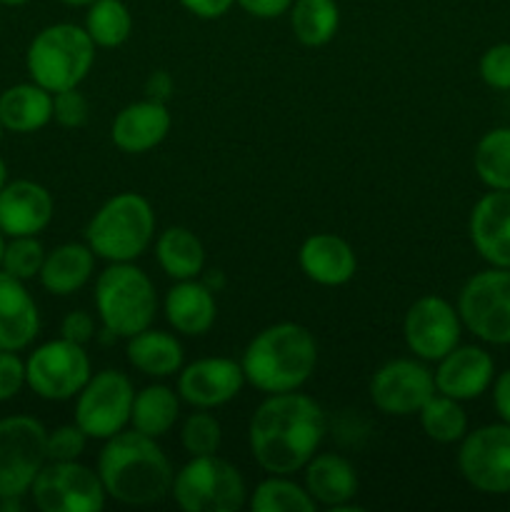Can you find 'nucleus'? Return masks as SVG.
<instances>
[{
    "label": "nucleus",
    "instance_id": "1",
    "mask_svg": "<svg viewBox=\"0 0 510 512\" xmlns=\"http://www.w3.org/2000/svg\"><path fill=\"white\" fill-rule=\"evenodd\" d=\"M328 433L323 408L310 395L275 393L255 408L248 425L253 460L270 475H293L318 453Z\"/></svg>",
    "mask_w": 510,
    "mask_h": 512
},
{
    "label": "nucleus",
    "instance_id": "2",
    "mask_svg": "<svg viewBox=\"0 0 510 512\" xmlns=\"http://www.w3.org/2000/svg\"><path fill=\"white\" fill-rule=\"evenodd\" d=\"M98 475L108 498L123 505L160 503L173 488V465L155 438L138 430H120L105 440Z\"/></svg>",
    "mask_w": 510,
    "mask_h": 512
},
{
    "label": "nucleus",
    "instance_id": "3",
    "mask_svg": "<svg viewBox=\"0 0 510 512\" xmlns=\"http://www.w3.org/2000/svg\"><path fill=\"white\" fill-rule=\"evenodd\" d=\"M245 383L265 395L293 393L318 368V343L300 323H275L260 330L243 350Z\"/></svg>",
    "mask_w": 510,
    "mask_h": 512
},
{
    "label": "nucleus",
    "instance_id": "4",
    "mask_svg": "<svg viewBox=\"0 0 510 512\" xmlns=\"http://www.w3.org/2000/svg\"><path fill=\"white\" fill-rule=\"evenodd\" d=\"M95 310L113 338H133L150 328L158 313L153 280L133 263H110L95 280Z\"/></svg>",
    "mask_w": 510,
    "mask_h": 512
},
{
    "label": "nucleus",
    "instance_id": "5",
    "mask_svg": "<svg viewBox=\"0 0 510 512\" xmlns=\"http://www.w3.org/2000/svg\"><path fill=\"white\" fill-rule=\"evenodd\" d=\"M155 238V213L140 193H118L105 200L85 228V243L108 263H133Z\"/></svg>",
    "mask_w": 510,
    "mask_h": 512
},
{
    "label": "nucleus",
    "instance_id": "6",
    "mask_svg": "<svg viewBox=\"0 0 510 512\" xmlns=\"http://www.w3.org/2000/svg\"><path fill=\"white\" fill-rule=\"evenodd\" d=\"M95 63V43L88 30L75 23H53L35 33L25 53V68L33 83L50 93L78 88Z\"/></svg>",
    "mask_w": 510,
    "mask_h": 512
},
{
    "label": "nucleus",
    "instance_id": "7",
    "mask_svg": "<svg viewBox=\"0 0 510 512\" xmlns=\"http://www.w3.org/2000/svg\"><path fill=\"white\" fill-rule=\"evenodd\" d=\"M170 495L185 512H238L248 503V485L243 473L218 453L198 455L175 473Z\"/></svg>",
    "mask_w": 510,
    "mask_h": 512
},
{
    "label": "nucleus",
    "instance_id": "8",
    "mask_svg": "<svg viewBox=\"0 0 510 512\" xmlns=\"http://www.w3.org/2000/svg\"><path fill=\"white\" fill-rule=\"evenodd\" d=\"M463 328L488 345H510V268L470 275L458 295Z\"/></svg>",
    "mask_w": 510,
    "mask_h": 512
},
{
    "label": "nucleus",
    "instance_id": "9",
    "mask_svg": "<svg viewBox=\"0 0 510 512\" xmlns=\"http://www.w3.org/2000/svg\"><path fill=\"white\" fill-rule=\"evenodd\" d=\"M90 375L93 368L85 345L65 338L38 345L25 360V385L50 403L78 398Z\"/></svg>",
    "mask_w": 510,
    "mask_h": 512
},
{
    "label": "nucleus",
    "instance_id": "10",
    "mask_svg": "<svg viewBox=\"0 0 510 512\" xmlns=\"http://www.w3.org/2000/svg\"><path fill=\"white\" fill-rule=\"evenodd\" d=\"M30 498L40 512H100L108 493L98 470L78 460H48L30 485Z\"/></svg>",
    "mask_w": 510,
    "mask_h": 512
},
{
    "label": "nucleus",
    "instance_id": "11",
    "mask_svg": "<svg viewBox=\"0 0 510 512\" xmlns=\"http://www.w3.org/2000/svg\"><path fill=\"white\" fill-rule=\"evenodd\" d=\"M48 430L30 415L0 420V498H23L35 475L48 463Z\"/></svg>",
    "mask_w": 510,
    "mask_h": 512
},
{
    "label": "nucleus",
    "instance_id": "12",
    "mask_svg": "<svg viewBox=\"0 0 510 512\" xmlns=\"http://www.w3.org/2000/svg\"><path fill=\"white\" fill-rule=\"evenodd\" d=\"M135 390L120 370H100L90 375L75 400V425L93 440H108L130 423Z\"/></svg>",
    "mask_w": 510,
    "mask_h": 512
},
{
    "label": "nucleus",
    "instance_id": "13",
    "mask_svg": "<svg viewBox=\"0 0 510 512\" xmlns=\"http://www.w3.org/2000/svg\"><path fill=\"white\" fill-rule=\"evenodd\" d=\"M458 470L465 483L485 495L510 493V425L490 423L465 433L458 448Z\"/></svg>",
    "mask_w": 510,
    "mask_h": 512
},
{
    "label": "nucleus",
    "instance_id": "14",
    "mask_svg": "<svg viewBox=\"0 0 510 512\" xmlns=\"http://www.w3.org/2000/svg\"><path fill=\"white\" fill-rule=\"evenodd\" d=\"M375 408L390 418H410L433 398L435 375L420 358H395L380 365L368 385Z\"/></svg>",
    "mask_w": 510,
    "mask_h": 512
},
{
    "label": "nucleus",
    "instance_id": "15",
    "mask_svg": "<svg viewBox=\"0 0 510 512\" xmlns=\"http://www.w3.org/2000/svg\"><path fill=\"white\" fill-rule=\"evenodd\" d=\"M463 320L458 308L440 295H423L408 308L403 320V338L410 353L425 363H438L460 345Z\"/></svg>",
    "mask_w": 510,
    "mask_h": 512
},
{
    "label": "nucleus",
    "instance_id": "16",
    "mask_svg": "<svg viewBox=\"0 0 510 512\" xmlns=\"http://www.w3.org/2000/svg\"><path fill=\"white\" fill-rule=\"evenodd\" d=\"M245 373L230 358H200L178 373V395L193 408L213 410L240 395Z\"/></svg>",
    "mask_w": 510,
    "mask_h": 512
},
{
    "label": "nucleus",
    "instance_id": "17",
    "mask_svg": "<svg viewBox=\"0 0 510 512\" xmlns=\"http://www.w3.org/2000/svg\"><path fill=\"white\" fill-rule=\"evenodd\" d=\"M435 390L448 398L478 400L495 380V360L480 345H455L435 368Z\"/></svg>",
    "mask_w": 510,
    "mask_h": 512
},
{
    "label": "nucleus",
    "instance_id": "18",
    "mask_svg": "<svg viewBox=\"0 0 510 512\" xmlns=\"http://www.w3.org/2000/svg\"><path fill=\"white\" fill-rule=\"evenodd\" d=\"M468 235L485 263L510 268V190H490L473 205Z\"/></svg>",
    "mask_w": 510,
    "mask_h": 512
},
{
    "label": "nucleus",
    "instance_id": "19",
    "mask_svg": "<svg viewBox=\"0 0 510 512\" xmlns=\"http://www.w3.org/2000/svg\"><path fill=\"white\" fill-rule=\"evenodd\" d=\"M53 215V195L35 180H10L0 190V230L5 238L43 233Z\"/></svg>",
    "mask_w": 510,
    "mask_h": 512
},
{
    "label": "nucleus",
    "instance_id": "20",
    "mask_svg": "<svg viewBox=\"0 0 510 512\" xmlns=\"http://www.w3.org/2000/svg\"><path fill=\"white\" fill-rule=\"evenodd\" d=\"M170 125H173V118H170L168 105L145 98L125 105L115 115L113 125H110V140L123 153L140 155L158 148L168 138Z\"/></svg>",
    "mask_w": 510,
    "mask_h": 512
},
{
    "label": "nucleus",
    "instance_id": "21",
    "mask_svg": "<svg viewBox=\"0 0 510 512\" xmlns=\"http://www.w3.org/2000/svg\"><path fill=\"white\" fill-rule=\"evenodd\" d=\"M300 270L305 278L325 288H338L353 280L358 270L353 245L335 233H315L303 240L298 253Z\"/></svg>",
    "mask_w": 510,
    "mask_h": 512
},
{
    "label": "nucleus",
    "instance_id": "22",
    "mask_svg": "<svg viewBox=\"0 0 510 512\" xmlns=\"http://www.w3.org/2000/svg\"><path fill=\"white\" fill-rule=\"evenodd\" d=\"M40 333V310L23 280L0 270V350L28 348Z\"/></svg>",
    "mask_w": 510,
    "mask_h": 512
},
{
    "label": "nucleus",
    "instance_id": "23",
    "mask_svg": "<svg viewBox=\"0 0 510 512\" xmlns=\"http://www.w3.org/2000/svg\"><path fill=\"white\" fill-rule=\"evenodd\" d=\"M165 320L175 333L185 338H200L208 333L218 318L215 290L205 280H175L163 303Z\"/></svg>",
    "mask_w": 510,
    "mask_h": 512
},
{
    "label": "nucleus",
    "instance_id": "24",
    "mask_svg": "<svg viewBox=\"0 0 510 512\" xmlns=\"http://www.w3.org/2000/svg\"><path fill=\"white\" fill-rule=\"evenodd\" d=\"M305 490L330 512L350 510L358 495V473L353 463L338 453L313 455L305 465Z\"/></svg>",
    "mask_w": 510,
    "mask_h": 512
},
{
    "label": "nucleus",
    "instance_id": "25",
    "mask_svg": "<svg viewBox=\"0 0 510 512\" xmlns=\"http://www.w3.org/2000/svg\"><path fill=\"white\" fill-rule=\"evenodd\" d=\"M95 270V253L88 243H63L45 253V263L40 268V285L45 293L68 298L78 293Z\"/></svg>",
    "mask_w": 510,
    "mask_h": 512
},
{
    "label": "nucleus",
    "instance_id": "26",
    "mask_svg": "<svg viewBox=\"0 0 510 512\" xmlns=\"http://www.w3.org/2000/svg\"><path fill=\"white\" fill-rule=\"evenodd\" d=\"M53 120V93L38 83L10 85L0 93V123L8 133L28 135Z\"/></svg>",
    "mask_w": 510,
    "mask_h": 512
},
{
    "label": "nucleus",
    "instance_id": "27",
    "mask_svg": "<svg viewBox=\"0 0 510 512\" xmlns=\"http://www.w3.org/2000/svg\"><path fill=\"white\" fill-rule=\"evenodd\" d=\"M125 355H128V363L135 370L158 380L180 373L185 363L183 343L175 335L165 333V330H155L153 325L145 328L143 333L128 338Z\"/></svg>",
    "mask_w": 510,
    "mask_h": 512
},
{
    "label": "nucleus",
    "instance_id": "28",
    "mask_svg": "<svg viewBox=\"0 0 510 512\" xmlns=\"http://www.w3.org/2000/svg\"><path fill=\"white\" fill-rule=\"evenodd\" d=\"M155 260L168 278L193 280L205 268V248L193 230L173 225L155 240Z\"/></svg>",
    "mask_w": 510,
    "mask_h": 512
},
{
    "label": "nucleus",
    "instance_id": "29",
    "mask_svg": "<svg viewBox=\"0 0 510 512\" xmlns=\"http://www.w3.org/2000/svg\"><path fill=\"white\" fill-rule=\"evenodd\" d=\"M180 418V395L163 383H155L135 393L130 425L150 438H163L175 428Z\"/></svg>",
    "mask_w": 510,
    "mask_h": 512
},
{
    "label": "nucleus",
    "instance_id": "30",
    "mask_svg": "<svg viewBox=\"0 0 510 512\" xmlns=\"http://www.w3.org/2000/svg\"><path fill=\"white\" fill-rule=\"evenodd\" d=\"M290 28L305 48H320L335 38L340 28V8L335 0H293Z\"/></svg>",
    "mask_w": 510,
    "mask_h": 512
},
{
    "label": "nucleus",
    "instance_id": "31",
    "mask_svg": "<svg viewBox=\"0 0 510 512\" xmlns=\"http://www.w3.org/2000/svg\"><path fill=\"white\" fill-rule=\"evenodd\" d=\"M473 168L488 190H510V128H493L478 140Z\"/></svg>",
    "mask_w": 510,
    "mask_h": 512
},
{
    "label": "nucleus",
    "instance_id": "32",
    "mask_svg": "<svg viewBox=\"0 0 510 512\" xmlns=\"http://www.w3.org/2000/svg\"><path fill=\"white\" fill-rule=\"evenodd\" d=\"M83 28L88 30L95 48H120L133 33V13L123 0H93Z\"/></svg>",
    "mask_w": 510,
    "mask_h": 512
},
{
    "label": "nucleus",
    "instance_id": "33",
    "mask_svg": "<svg viewBox=\"0 0 510 512\" xmlns=\"http://www.w3.org/2000/svg\"><path fill=\"white\" fill-rule=\"evenodd\" d=\"M418 418L423 433L440 445L460 443L468 433V413H465L463 403L443 393H435L420 408Z\"/></svg>",
    "mask_w": 510,
    "mask_h": 512
},
{
    "label": "nucleus",
    "instance_id": "34",
    "mask_svg": "<svg viewBox=\"0 0 510 512\" xmlns=\"http://www.w3.org/2000/svg\"><path fill=\"white\" fill-rule=\"evenodd\" d=\"M248 505L253 512H313L318 508L305 485H298L288 475H270L255 485Z\"/></svg>",
    "mask_w": 510,
    "mask_h": 512
},
{
    "label": "nucleus",
    "instance_id": "35",
    "mask_svg": "<svg viewBox=\"0 0 510 512\" xmlns=\"http://www.w3.org/2000/svg\"><path fill=\"white\" fill-rule=\"evenodd\" d=\"M180 445L190 458L218 453L223 445V428H220L218 418L210 415L208 410L195 408V413H190L180 428Z\"/></svg>",
    "mask_w": 510,
    "mask_h": 512
},
{
    "label": "nucleus",
    "instance_id": "36",
    "mask_svg": "<svg viewBox=\"0 0 510 512\" xmlns=\"http://www.w3.org/2000/svg\"><path fill=\"white\" fill-rule=\"evenodd\" d=\"M43 263L45 248L38 240V235H20V238H8V243H5L0 270L28 283V280L38 278Z\"/></svg>",
    "mask_w": 510,
    "mask_h": 512
},
{
    "label": "nucleus",
    "instance_id": "37",
    "mask_svg": "<svg viewBox=\"0 0 510 512\" xmlns=\"http://www.w3.org/2000/svg\"><path fill=\"white\" fill-rule=\"evenodd\" d=\"M478 73L493 90H510V43H495L480 55Z\"/></svg>",
    "mask_w": 510,
    "mask_h": 512
},
{
    "label": "nucleus",
    "instance_id": "38",
    "mask_svg": "<svg viewBox=\"0 0 510 512\" xmlns=\"http://www.w3.org/2000/svg\"><path fill=\"white\" fill-rule=\"evenodd\" d=\"M88 435L78 425H58L55 430H48L45 438V450L48 460H78L85 453Z\"/></svg>",
    "mask_w": 510,
    "mask_h": 512
},
{
    "label": "nucleus",
    "instance_id": "39",
    "mask_svg": "<svg viewBox=\"0 0 510 512\" xmlns=\"http://www.w3.org/2000/svg\"><path fill=\"white\" fill-rule=\"evenodd\" d=\"M88 98L78 88L53 93V120L63 128H83L88 123Z\"/></svg>",
    "mask_w": 510,
    "mask_h": 512
},
{
    "label": "nucleus",
    "instance_id": "40",
    "mask_svg": "<svg viewBox=\"0 0 510 512\" xmlns=\"http://www.w3.org/2000/svg\"><path fill=\"white\" fill-rule=\"evenodd\" d=\"M25 388V360L13 350H0V403L18 398Z\"/></svg>",
    "mask_w": 510,
    "mask_h": 512
},
{
    "label": "nucleus",
    "instance_id": "41",
    "mask_svg": "<svg viewBox=\"0 0 510 512\" xmlns=\"http://www.w3.org/2000/svg\"><path fill=\"white\" fill-rule=\"evenodd\" d=\"M60 338L73 340L78 345H88L95 338V320L85 310H73L60 323Z\"/></svg>",
    "mask_w": 510,
    "mask_h": 512
},
{
    "label": "nucleus",
    "instance_id": "42",
    "mask_svg": "<svg viewBox=\"0 0 510 512\" xmlns=\"http://www.w3.org/2000/svg\"><path fill=\"white\" fill-rule=\"evenodd\" d=\"M235 3H238L245 13L253 15V18L273 20L288 13L293 0H235Z\"/></svg>",
    "mask_w": 510,
    "mask_h": 512
},
{
    "label": "nucleus",
    "instance_id": "43",
    "mask_svg": "<svg viewBox=\"0 0 510 512\" xmlns=\"http://www.w3.org/2000/svg\"><path fill=\"white\" fill-rule=\"evenodd\" d=\"M180 5L200 20H218L233 8L235 0H180Z\"/></svg>",
    "mask_w": 510,
    "mask_h": 512
},
{
    "label": "nucleus",
    "instance_id": "44",
    "mask_svg": "<svg viewBox=\"0 0 510 512\" xmlns=\"http://www.w3.org/2000/svg\"><path fill=\"white\" fill-rule=\"evenodd\" d=\"M490 390H493L495 413H498V418L503 420V423L510 425V368L503 370L500 375H495Z\"/></svg>",
    "mask_w": 510,
    "mask_h": 512
},
{
    "label": "nucleus",
    "instance_id": "45",
    "mask_svg": "<svg viewBox=\"0 0 510 512\" xmlns=\"http://www.w3.org/2000/svg\"><path fill=\"white\" fill-rule=\"evenodd\" d=\"M145 95L150 100H158V103H168V98L173 95V78L165 70H155L145 80Z\"/></svg>",
    "mask_w": 510,
    "mask_h": 512
},
{
    "label": "nucleus",
    "instance_id": "46",
    "mask_svg": "<svg viewBox=\"0 0 510 512\" xmlns=\"http://www.w3.org/2000/svg\"><path fill=\"white\" fill-rule=\"evenodd\" d=\"M5 183H8V165H5V160L0 158V190L5 188Z\"/></svg>",
    "mask_w": 510,
    "mask_h": 512
},
{
    "label": "nucleus",
    "instance_id": "47",
    "mask_svg": "<svg viewBox=\"0 0 510 512\" xmlns=\"http://www.w3.org/2000/svg\"><path fill=\"white\" fill-rule=\"evenodd\" d=\"M60 3L70 5V8H83V5H85V8H88V5L93 3V0H60Z\"/></svg>",
    "mask_w": 510,
    "mask_h": 512
},
{
    "label": "nucleus",
    "instance_id": "48",
    "mask_svg": "<svg viewBox=\"0 0 510 512\" xmlns=\"http://www.w3.org/2000/svg\"><path fill=\"white\" fill-rule=\"evenodd\" d=\"M25 3H30V0H0V5H8V8H20Z\"/></svg>",
    "mask_w": 510,
    "mask_h": 512
},
{
    "label": "nucleus",
    "instance_id": "49",
    "mask_svg": "<svg viewBox=\"0 0 510 512\" xmlns=\"http://www.w3.org/2000/svg\"><path fill=\"white\" fill-rule=\"evenodd\" d=\"M5 243H8V240H5V233H3V230H0V263H3V253H5Z\"/></svg>",
    "mask_w": 510,
    "mask_h": 512
},
{
    "label": "nucleus",
    "instance_id": "50",
    "mask_svg": "<svg viewBox=\"0 0 510 512\" xmlns=\"http://www.w3.org/2000/svg\"><path fill=\"white\" fill-rule=\"evenodd\" d=\"M3 133H5V128H3V123H0V140H3Z\"/></svg>",
    "mask_w": 510,
    "mask_h": 512
}]
</instances>
